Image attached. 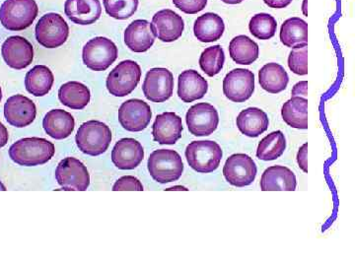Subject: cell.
<instances>
[{"label":"cell","mask_w":355,"mask_h":266,"mask_svg":"<svg viewBox=\"0 0 355 266\" xmlns=\"http://www.w3.org/2000/svg\"><path fill=\"white\" fill-rule=\"evenodd\" d=\"M1 55L6 64L16 70L25 69L34 60V48L24 37H9L1 46Z\"/></svg>","instance_id":"cell-15"},{"label":"cell","mask_w":355,"mask_h":266,"mask_svg":"<svg viewBox=\"0 0 355 266\" xmlns=\"http://www.w3.org/2000/svg\"><path fill=\"white\" fill-rule=\"evenodd\" d=\"M280 41L287 48H303L308 46V24L300 17L284 21L280 28Z\"/></svg>","instance_id":"cell-28"},{"label":"cell","mask_w":355,"mask_h":266,"mask_svg":"<svg viewBox=\"0 0 355 266\" xmlns=\"http://www.w3.org/2000/svg\"><path fill=\"white\" fill-rule=\"evenodd\" d=\"M142 91L147 100L163 103L169 100L174 91V76L169 69L156 67L147 71L142 84Z\"/></svg>","instance_id":"cell-11"},{"label":"cell","mask_w":355,"mask_h":266,"mask_svg":"<svg viewBox=\"0 0 355 266\" xmlns=\"http://www.w3.org/2000/svg\"><path fill=\"white\" fill-rule=\"evenodd\" d=\"M55 153L53 143L40 137H27L16 141L9 148V157L25 167L44 165Z\"/></svg>","instance_id":"cell-1"},{"label":"cell","mask_w":355,"mask_h":266,"mask_svg":"<svg viewBox=\"0 0 355 266\" xmlns=\"http://www.w3.org/2000/svg\"><path fill=\"white\" fill-rule=\"evenodd\" d=\"M144 158V149L135 139H123L112 150V162L120 170H133Z\"/></svg>","instance_id":"cell-19"},{"label":"cell","mask_w":355,"mask_h":266,"mask_svg":"<svg viewBox=\"0 0 355 266\" xmlns=\"http://www.w3.org/2000/svg\"><path fill=\"white\" fill-rule=\"evenodd\" d=\"M263 2L270 8L282 9L291 6L292 0H263Z\"/></svg>","instance_id":"cell-42"},{"label":"cell","mask_w":355,"mask_h":266,"mask_svg":"<svg viewBox=\"0 0 355 266\" xmlns=\"http://www.w3.org/2000/svg\"><path fill=\"white\" fill-rule=\"evenodd\" d=\"M151 118L150 106L140 99L128 100L119 109V121L128 132H142L148 127Z\"/></svg>","instance_id":"cell-13"},{"label":"cell","mask_w":355,"mask_h":266,"mask_svg":"<svg viewBox=\"0 0 355 266\" xmlns=\"http://www.w3.org/2000/svg\"><path fill=\"white\" fill-rule=\"evenodd\" d=\"M155 39L153 25L147 20L132 21L125 31V44L133 53H141L150 50Z\"/></svg>","instance_id":"cell-20"},{"label":"cell","mask_w":355,"mask_h":266,"mask_svg":"<svg viewBox=\"0 0 355 266\" xmlns=\"http://www.w3.org/2000/svg\"><path fill=\"white\" fill-rule=\"evenodd\" d=\"M286 148V140L280 130L270 133L261 139L257 150V157L263 161H273L279 158Z\"/></svg>","instance_id":"cell-33"},{"label":"cell","mask_w":355,"mask_h":266,"mask_svg":"<svg viewBox=\"0 0 355 266\" xmlns=\"http://www.w3.org/2000/svg\"><path fill=\"white\" fill-rule=\"evenodd\" d=\"M151 25L156 38L163 43L177 41L184 30L183 18L171 9H163L154 14Z\"/></svg>","instance_id":"cell-17"},{"label":"cell","mask_w":355,"mask_h":266,"mask_svg":"<svg viewBox=\"0 0 355 266\" xmlns=\"http://www.w3.org/2000/svg\"><path fill=\"white\" fill-rule=\"evenodd\" d=\"M189 132L195 136H209L217 130L219 114L209 103H198L186 114Z\"/></svg>","instance_id":"cell-10"},{"label":"cell","mask_w":355,"mask_h":266,"mask_svg":"<svg viewBox=\"0 0 355 266\" xmlns=\"http://www.w3.org/2000/svg\"><path fill=\"white\" fill-rule=\"evenodd\" d=\"M179 10L186 14H198L207 6V0H172Z\"/></svg>","instance_id":"cell-38"},{"label":"cell","mask_w":355,"mask_h":266,"mask_svg":"<svg viewBox=\"0 0 355 266\" xmlns=\"http://www.w3.org/2000/svg\"><path fill=\"white\" fill-rule=\"evenodd\" d=\"M36 116V105L24 95L11 96L4 104V118L14 127H28L35 121Z\"/></svg>","instance_id":"cell-16"},{"label":"cell","mask_w":355,"mask_h":266,"mask_svg":"<svg viewBox=\"0 0 355 266\" xmlns=\"http://www.w3.org/2000/svg\"><path fill=\"white\" fill-rule=\"evenodd\" d=\"M238 130L248 137H258L266 132L270 125L268 114L259 108H248L242 111L236 120Z\"/></svg>","instance_id":"cell-26"},{"label":"cell","mask_w":355,"mask_h":266,"mask_svg":"<svg viewBox=\"0 0 355 266\" xmlns=\"http://www.w3.org/2000/svg\"><path fill=\"white\" fill-rule=\"evenodd\" d=\"M261 87L270 94H279L286 90L289 82L288 74L284 66L275 62L263 65L259 71Z\"/></svg>","instance_id":"cell-27"},{"label":"cell","mask_w":355,"mask_h":266,"mask_svg":"<svg viewBox=\"0 0 355 266\" xmlns=\"http://www.w3.org/2000/svg\"><path fill=\"white\" fill-rule=\"evenodd\" d=\"M38 14L36 0H6L0 6V23L8 31H24Z\"/></svg>","instance_id":"cell-2"},{"label":"cell","mask_w":355,"mask_h":266,"mask_svg":"<svg viewBox=\"0 0 355 266\" xmlns=\"http://www.w3.org/2000/svg\"><path fill=\"white\" fill-rule=\"evenodd\" d=\"M307 154L308 143H305L299 148L297 158H296L297 159L299 167H300V169L304 172H308Z\"/></svg>","instance_id":"cell-40"},{"label":"cell","mask_w":355,"mask_h":266,"mask_svg":"<svg viewBox=\"0 0 355 266\" xmlns=\"http://www.w3.org/2000/svg\"><path fill=\"white\" fill-rule=\"evenodd\" d=\"M64 13L74 24H94L102 15L100 0H65Z\"/></svg>","instance_id":"cell-21"},{"label":"cell","mask_w":355,"mask_h":266,"mask_svg":"<svg viewBox=\"0 0 355 266\" xmlns=\"http://www.w3.org/2000/svg\"><path fill=\"white\" fill-rule=\"evenodd\" d=\"M222 2L226 4H231V6H236V4L242 3L244 0H221Z\"/></svg>","instance_id":"cell-44"},{"label":"cell","mask_w":355,"mask_h":266,"mask_svg":"<svg viewBox=\"0 0 355 266\" xmlns=\"http://www.w3.org/2000/svg\"><path fill=\"white\" fill-rule=\"evenodd\" d=\"M225 24L218 14L207 12L198 17L193 24V34L202 43H214L223 36Z\"/></svg>","instance_id":"cell-25"},{"label":"cell","mask_w":355,"mask_h":266,"mask_svg":"<svg viewBox=\"0 0 355 266\" xmlns=\"http://www.w3.org/2000/svg\"><path fill=\"white\" fill-rule=\"evenodd\" d=\"M182 118L177 114L167 112L156 116L153 127L154 141L161 145H174L183 132Z\"/></svg>","instance_id":"cell-18"},{"label":"cell","mask_w":355,"mask_h":266,"mask_svg":"<svg viewBox=\"0 0 355 266\" xmlns=\"http://www.w3.org/2000/svg\"><path fill=\"white\" fill-rule=\"evenodd\" d=\"M256 163L247 154H233L226 160L223 176L226 181L237 188L250 186L256 179Z\"/></svg>","instance_id":"cell-12"},{"label":"cell","mask_w":355,"mask_h":266,"mask_svg":"<svg viewBox=\"0 0 355 266\" xmlns=\"http://www.w3.org/2000/svg\"><path fill=\"white\" fill-rule=\"evenodd\" d=\"M308 101L306 98L292 97L284 103L282 109V116L289 127L297 130L308 128Z\"/></svg>","instance_id":"cell-32"},{"label":"cell","mask_w":355,"mask_h":266,"mask_svg":"<svg viewBox=\"0 0 355 266\" xmlns=\"http://www.w3.org/2000/svg\"><path fill=\"white\" fill-rule=\"evenodd\" d=\"M114 191H144V186L140 183L137 177L133 176L121 177L114 183L113 186Z\"/></svg>","instance_id":"cell-39"},{"label":"cell","mask_w":355,"mask_h":266,"mask_svg":"<svg viewBox=\"0 0 355 266\" xmlns=\"http://www.w3.org/2000/svg\"><path fill=\"white\" fill-rule=\"evenodd\" d=\"M225 64V53L221 46H209L202 51L200 57V66L207 76H217Z\"/></svg>","instance_id":"cell-34"},{"label":"cell","mask_w":355,"mask_h":266,"mask_svg":"<svg viewBox=\"0 0 355 266\" xmlns=\"http://www.w3.org/2000/svg\"><path fill=\"white\" fill-rule=\"evenodd\" d=\"M254 91V74L251 70L236 69L226 74L223 80V93L231 102L244 103Z\"/></svg>","instance_id":"cell-14"},{"label":"cell","mask_w":355,"mask_h":266,"mask_svg":"<svg viewBox=\"0 0 355 266\" xmlns=\"http://www.w3.org/2000/svg\"><path fill=\"white\" fill-rule=\"evenodd\" d=\"M119 51L112 39L105 37L91 39L83 46L84 64L93 71H105L116 62Z\"/></svg>","instance_id":"cell-8"},{"label":"cell","mask_w":355,"mask_h":266,"mask_svg":"<svg viewBox=\"0 0 355 266\" xmlns=\"http://www.w3.org/2000/svg\"><path fill=\"white\" fill-rule=\"evenodd\" d=\"M9 134L7 128L0 123V148L6 145L8 142Z\"/></svg>","instance_id":"cell-43"},{"label":"cell","mask_w":355,"mask_h":266,"mask_svg":"<svg viewBox=\"0 0 355 266\" xmlns=\"http://www.w3.org/2000/svg\"><path fill=\"white\" fill-rule=\"evenodd\" d=\"M76 141L81 152L89 156H99L108 150L112 132L102 121H86L77 130Z\"/></svg>","instance_id":"cell-3"},{"label":"cell","mask_w":355,"mask_h":266,"mask_svg":"<svg viewBox=\"0 0 355 266\" xmlns=\"http://www.w3.org/2000/svg\"><path fill=\"white\" fill-rule=\"evenodd\" d=\"M58 99L71 109H83L90 103L91 93L87 86L77 81L64 83L58 90Z\"/></svg>","instance_id":"cell-30"},{"label":"cell","mask_w":355,"mask_h":266,"mask_svg":"<svg viewBox=\"0 0 355 266\" xmlns=\"http://www.w3.org/2000/svg\"><path fill=\"white\" fill-rule=\"evenodd\" d=\"M105 10L112 18L127 20L137 12L139 0H103Z\"/></svg>","instance_id":"cell-36"},{"label":"cell","mask_w":355,"mask_h":266,"mask_svg":"<svg viewBox=\"0 0 355 266\" xmlns=\"http://www.w3.org/2000/svg\"><path fill=\"white\" fill-rule=\"evenodd\" d=\"M308 48L307 46L303 48H292L288 57V67L293 73L303 76L308 74Z\"/></svg>","instance_id":"cell-37"},{"label":"cell","mask_w":355,"mask_h":266,"mask_svg":"<svg viewBox=\"0 0 355 266\" xmlns=\"http://www.w3.org/2000/svg\"><path fill=\"white\" fill-rule=\"evenodd\" d=\"M55 82L53 72L46 65H36L25 76L26 90L35 97L48 95Z\"/></svg>","instance_id":"cell-29"},{"label":"cell","mask_w":355,"mask_h":266,"mask_svg":"<svg viewBox=\"0 0 355 266\" xmlns=\"http://www.w3.org/2000/svg\"><path fill=\"white\" fill-rule=\"evenodd\" d=\"M184 155L191 169L200 174H209L220 165L223 152L216 142L200 140L191 142L187 146Z\"/></svg>","instance_id":"cell-5"},{"label":"cell","mask_w":355,"mask_h":266,"mask_svg":"<svg viewBox=\"0 0 355 266\" xmlns=\"http://www.w3.org/2000/svg\"><path fill=\"white\" fill-rule=\"evenodd\" d=\"M55 179L62 190L67 191H85L90 184L87 168L73 157L64 158L58 163Z\"/></svg>","instance_id":"cell-9"},{"label":"cell","mask_w":355,"mask_h":266,"mask_svg":"<svg viewBox=\"0 0 355 266\" xmlns=\"http://www.w3.org/2000/svg\"><path fill=\"white\" fill-rule=\"evenodd\" d=\"M229 53L236 64L250 65L258 60L260 48L259 44L246 35H240L231 39Z\"/></svg>","instance_id":"cell-31"},{"label":"cell","mask_w":355,"mask_h":266,"mask_svg":"<svg viewBox=\"0 0 355 266\" xmlns=\"http://www.w3.org/2000/svg\"><path fill=\"white\" fill-rule=\"evenodd\" d=\"M37 42L46 48H57L67 41L69 27L60 14L51 12L42 16L35 28Z\"/></svg>","instance_id":"cell-6"},{"label":"cell","mask_w":355,"mask_h":266,"mask_svg":"<svg viewBox=\"0 0 355 266\" xmlns=\"http://www.w3.org/2000/svg\"><path fill=\"white\" fill-rule=\"evenodd\" d=\"M209 91V82L198 71L184 70L178 78V96L184 103L202 99Z\"/></svg>","instance_id":"cell-22"},{"label":"cell","mask_w":355,"mask_h":266,"mask_svg":"<svg viewBox=\"0 0 355 266\" xmlns=\"http://www.w3.org/2000/svg\"><path fill=\"white\" fill-rule=\"evenodd\" d=\"M307 81H300V82L296 83L295 85L293 86V89H292L291 91L292 97H307Z\"/></svg>","instance_id":"cell-41"},{"label":"cell","mask_w":355,"mask_h":266,"mask_svg":"<svg viewBox=\"0 0 355 266\" xmlns=\"http://www.w3.org/2000/svg\"><path fill=\"white\" fill-rule=\"evenodd\" d=\"M1 100H2V91H1V87H0V102H1Z\"/></svg>","instance_id":"cell-47"},{"label":"cell","mask_w":355,"mask_h":266,"mask_svg":"<svg viewBox=\"0 0 355 266\" xmlns=\"http://www.w3.org/2000/svg\"><path fill=\"white\" fill-rule=\"evenodd\" d=\"M188 190V188H184V186H173V188H167V190Z\"/></svg>","instance_id":"cell-45"},{"label":"cell","mask_w":355,"mask_h":266,"mask_svg":"<svg viewBox=\"0 0 355 266\" xmlns=\"http://www.w3.org/2000/svg\"><path fill=\"white\" fill-rule=\"evenodd\" d=\"M0 190H2V191L6 190V186H4V184H2L1 181H0Z\"/></svg>","instance_id":"cell-46"},{"label":"cell","mask_w":355,"mask_h":266,"mask_svg":"<svg viewBox=\"0 0 355 266\" xmlns=\"http://www.w3.org/2000/svg\"><path fill=\"white\" fill-rule=\"evenodd\" d=\"M277 22L273 16L268 13H259L250 20V33L254 38L266 41L275 37L277 33Z\"/></svg>","instance_id":"cell-35"},{"label":"cell","mask_w":355,"mask_h":266,"mask_svg":"<svg viewBox=\"0 0 355 266\" xmlns=\"http://www.w3.org/2000/svg\"><path fill=\"white\" fill-rule=\"evenodd\" d=\"M147 167L154 181L160 184L176 181L184 172V163L181 156L176 151L170 149L153 151L149 156Z\"/></svg>","instance_id":"cell-4"},{"label":"cell","mask_w":355,"mask_h":266,"mask_svg":"<svg viewBox=\"0 0 355 266\" xmlns=\"http://www.w3.org/2000/svg\"><path fill=\"white\" fill-rule=\"evenodd\" d=\"M141 79V67L135 60L120 62L107 77L106 86L114 97H125L135 91Z\"/></svg>","instance_id":"cell-7"},{"label":"cell","mask_w":355,"mask_h":266,"mask_svg":"<svg viewBox=\"0 0 355 266\" xmlns=\"http://www.w3.org/2000/svg\"><path fill=\"white\" fill-rule=\"evenodd\" d=\"M76 127V121L69 112L64 109H51L44 116L43 127L51 139L62 140L67 139Z\"/></svg>","instance_id":"cell-24"},{"label":"cell","mask_w":355,"mask_h":266,"mask_svg":"<svg viewBox=\"0 0 355 266\" xmlns=\"http://www.w3.org/2000/svg\"><path fill=\"white\" fill-rule=\"evenodd\" d=\"M261 190L263 191L296 190V177L284 166H272L261 175Z\"/></svg>","instance_id":"cell-23"}]
</instances>
